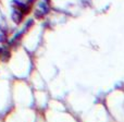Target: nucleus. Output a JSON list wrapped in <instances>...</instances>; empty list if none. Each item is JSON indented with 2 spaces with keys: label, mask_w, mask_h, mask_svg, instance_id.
Returning a JSON list of instances; mask_svg holds the SVG:
<instances>
[{
  "label": "nucleus",
  "mask_w": 124,
  "mask_h": 122,
  "mask_svg": "<svg viewBox=\"0 0 124 122\" xmlns=\"http://www.w3.org/2000/svg\"><path fill=\"white\" fill-rule=\"evenodd\" d=\"M11 17H12L13 22H14L15 24H20L22 21H23V19H24V14L19 10V9L13 8V10H12V14H11Z\"/></svg>",
  "instance_id": "nucleus-1"
},
{
  "label": "nucleus",
  "mask_w": 124,
  "mask_h": 122,
  "mask_svg": "<svg viewBox=\"0 0 124 122\" xmlns=\"http://www.w3.org/2000/svg\"><path fill=\"white\" fill-rule=\"evenodd\" d=\"M8 41V37H7V34L3 32H0V44H4Z\"/></svg>",
  "instance_id": "nucleus-2"
}]
</instances>
